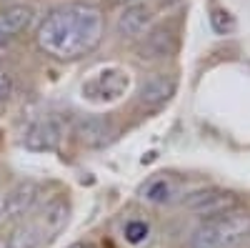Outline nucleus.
Instances as JSON below:
<instances>
[{
    "label": "nucleus",
    "mask_w": 250,
    "mask_h": 248,
    "mask_svg": "<svg viewBox=\"0 0 250 248\" xmlns=\"http://www.w3.org/2000/svg\"><path fill=\"white\" fill-rule=\"evenodd\" d=\"M105 33L103 10L93 3H68L53 8L35 30V43L55 60H78L93 53Z\"/></svg>",
    "instance_id": "obj_1"
},
{
    "label": "nucleus",
    "mask_w": 250,
    "mask_h": 248,
    "mask_svg": "<svg viewBox=\"0 0 250 248\" xmlns=\"http://www.w3.org/2000/svg\"><path fill=\"white\" fill-rule=\"evenodd\" d=\"M250 236V216L233 211L218 218H205L190 236V248H230Z\"/></svg>",
    "instance_id": "obj_2"
},
{
    "label": "nucleus",
    "mask_w": 250,
    "mask_h": 248,
    "mask_svg": "<svg viewBox=\"0 0 250 248\" xmlns=\"http://www.w3.org/2000/svg\"><path fill=\"white\" fill-rule=\"evenodd\" d=\"M130 88V75L123 68H105L83 83V98L90 103H113Z\"/></svg>",
    "instance_id": "obj_3"
},
{
    "label": "nucleus",
    "mask_w": 250,
    "mask_h": 248,
    "mask_svg": "<svg viewBox=\"0 0 250 248\" xmlns=\"http://www.w3.org/2000/svg\"><path fill=\"white\" fill-rule=\"evenodd\" d=\"M38 198H40L38 183H33V180L18 183L13 191H8L3 198H0V223L23 221L28 213H33Z\"/></svg>",
    "instance_id": "obj_4"
},
{
    "label": "nucleus",
    "mask_w": 250,
    "mask_h": 248,
    "mask_svg": "<svg viewBox=\"0 0 250 248\" xmlns=\"http://www.w3.org/2000/svg\"><path fill=\"white\" fill-rule=\"evenodd\" d=\"M178 50V35L168 25H150L135 45V53L140 60H165Z\"/></svg>",
    "instance_id": "obj_5"
},
{
    "label": "nucleus",
    "mask_w": 250,
    "mask_h": 248,
    "mask_svg": "<svg viewBox=\"0 0 250 248\" xmlns=\"http://www.w3.org/2000/svg\"><path fill=\"white\" fill-rule=\"evenodd\" d=\"M60 138H62V123L55 115H45V118L30 120L25 126L23 146L28 151H35V153H45V151H55L58 148Z\"/></svg>",
    "instance_id": "obj_6"
},
{
    "label": "nucleus",
    "mask_w": 250,
    "mask_h": 248,
    "mask_svg": "<svg viewBox=\"0 0 250 248\" xmlns=\"http://www.w3.org/2000/svg\"><path fill=\"white\" fill-rule=\"evenodd\" d=\"M75 140L85 148H103L115 138V126L110 118H103V115H83L75 120L73 126Z\"/></svg>",
    "instance_id": "obj_7"
},
{
    "label": "nucleus",
    "mask_w": 250,
    "mask_h": 248,
    "mask_svg": "<svg viewBox=\"0 0 250 248\" xmlns=\"http://www.w3.org/2000/svg\"><path fill=\"white\" fill-rule=\"evenodd\" d=\"M185 205L203 218H218V216L238 211V198L233 193H223V191H200L188 198Z\"/></svg>",
    "instance_id": "obj_8"
},
{
    "label": "nucleus",
    "mask_w": 250,
    "mask_h": 248,
    "mask_svg": "<svg viewBox=\"0 0 250 248\" xmlns=\"http://www.w3.org/2000/svg\"><path fill=\"white\" fill-rule=\"evenodd\" d=\"M178 90V80L170 73H155L140 86L138 90V103L148 111H155L160 106H165Z\"/></svg>",
    "instance_id": "obj_9"
},
{
    "label": "nucleus",
    "mask_w": 250,
    "mask_h": 248,
    "mask_svg": "<svg viewBox=\"0 0 250 248\" xmlns=\"http://www.w3.org/2000/svg\"><path fill=\"white\" fill-rule=\"evenodd\" d=\"M150 25H153V8L148 3H143V0H138V3H130L123 8V13L115 20V33L120 38H138Z\"/></svg>",
    "instance_id": "obj_10"
},
{
    "label": "nucleus",
    "mask_w": 250,
    "mask_h": 248,
    "mask_svg": "<svg viewBox=\"0 0 250 248\" xmlns=\"http://www.w3.org/2000/svg\"><path fill=\"white\" fill-rule=\"evenodd\" d=\"M35 10L25 3H13L0 10V48H5L10 40H15L28 25L33 23Z\"/></svg>",
    "instance_id": "obj_11"
},
{
    "label": "nucleus",
    "mask_w": 250,
    "mask_h": 248,
    "mask_svg": "<svg viewBox=\"0 0 250 248\" xmlns=\"http://www.w3.org/2000/svg\"><path fill=\"white\" fill-rule=\"evenodd\" d=\"M68 218H70V203L62 196L50 198L43 208L35 213V221L40 223V228H43V233H45V241H53L62 228H65Z\"/></svg>",
    "instance_id": "obj_12"
},
{
    "label": "nucleus",
    "mask_w": 250,
    "mask_h": 248,
    "mask_svg": "<svg viewBox=\"0 0 250 248\" xmlns=\"http://www.w3.org/2000/svg\"><path fill=\"white\" fill-rule=\"evenodd\" d=\"M45 241V233L40 228V223L33 218H23L13 225V231L5 238V248H40Z\"/></svg>",
    "instance_id": "obj_13"
},
{
    "label": "nucleus",
    "mask_w": 250,
    "mask_h": 248,
    "mask_svg": "<svg viewBox=\"0 0 250 248\" xmlns=\"http://www.w3.org/2000/svg\"><path fill=\"white\" fill-rule=\"evenodd\" d=\"M140 198L145 203H153V205H163V203H170L175 196H178V183L173 176H165V173H158L153 178H148L143 185H140Z\"/></svg>",
    "instance_id": "obj_14"
},
{
    "label": "nucleus",
    "mask_w": 250,
    "mask_h": 248,
    "mask_svg": "<svg viewBox=\"0 0 250 248\" xmlns=\"http://www.w3.org/2000/svg\"><path fill=\"white\" fill-rule=\"evenodd\" d=\"M123 233H125V241H128V243L140 246L143 241H148V236H150V225L145 223V221H140V218H133V221L125 223Z\"/></svg>",
    "instance_id": "obj_15"
},
{
    "label": "nucleus",
    "mask_w": 250,
    "mask_h": 248,
    "mask_svg": "<svg viewBox=\"0 0 250 248\" xmlns=\"http://www.w3.org/2000/svg\"><path fill=\"white\" fill-rule=\"evenodd\" d=\"M210 28L218 35H228V33L235 30V18L228 13L225 8H213L210 10Z\"/></svg>",
    "instance_id": "obj_16"
},
{
    "label": "nucleus",
    "mask_w": 250,
    "mask_h": 248,
    "mask_svg": "<svg viewBox=\"0 0 250 248\" xmlns=\"http://www.w3.org/2000/svg\"><path fill=\"white\" fill-rule=\"evenodd\" d=\"M10 88H13V83H10V75L8 70L0 66V103H3L8 95H10Z\"/></svg>",
    "instance_id": "obj_17"
},
{
    "label": "nucleus",
    "mask_w": 250,
    "mask_h": 248,
    "mask_svg": "<svg viewBox=\"0 0 250 248\" xmlns=\"http://www.w3.org/2000/svg\"><path fill=\"white\" fill-rule=\"evenodd\" d=\"M110 5H130V3H138V0H108Z\"/></svg>",
    "instance_id": "obj_18"
},
{
    "label": "nucleus",
    "mask_w": 250,
    "mask_h": 248,
    "mask_svg": "<svg viewBox=\"0 0 250 248\" xmlns=\"http://www.w3.org/2000/svg\"><path fill=\"white\" fill-rule=\"evenodd\" d=\"M160 5H165V8H173V5H178V3H183V0H158Z\"/></svg>",
    "instance_id": "obj_19"
},
{
    "label": "nucleus",
    "mask_w": 250,
    "mask_h": 248,
    "mask_svg": "<svg viewBox=\"0 0 250 248\" xmlns=\"http://www.w3.org/2000/svg\"><path fill=\"white\" fill-rule=\"evenodd\" d=\"M68 248H95L93 243H85V241H80V243H73V246H68Z\"/></svg>",
    "instance_id": "obj_20"
}]
</instances>
